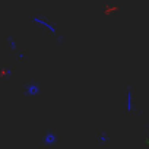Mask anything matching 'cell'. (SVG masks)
<instances>
[{
  "instance_id": "6da1fadb",
  "label": "cell",
  "mask_w": 149,
  "mask_h": 149,
  "mask_svg": "<svg viewBox=\"0 0 149 149\" xmlns=\"http://www.w3.org/2000/svg\"><path fill=\"white\" fill-rule=\"evenodd\" d=\"M34 24H37V25H40L41 28H44V29H47L53 37H56L58 32H57V28L44 16V15H37V16H32V19H31Z\"/></svg>"
},
{
  "instance_id": "7a4b0ae2",
  "label": "cell",
  "mask_w": 149,
  "mask_h": 149,
  "mask_svg": "<svg viewBox=\"0 0 149 149\" xmlns=\"http://www.w3.org/2000/svg\"><path fill=\"white\" fill-rule=\"evenodd\" d=\"M24 94L26 97H37L41 94V85L37 81H29L24 86Z\"/></svg>"
},
{
  "instance_id": "ba28073f",
  "label": "cell",
  "mask_w": 149,
  "mask_h": 149,
  "mask_svg": "<svg viewBox=\"0 0 149 149\" xmlns=\"http://www.w3.org/2000/svg\"><path fill=\"white\" fill-rule=\"evenodd\" d=\"M56 41H57V44H58V45H63V42H64V37L57 34V35H56Z\"/></svg>"
},
{
  "instance_id": "277c9868",
  "label": "cell",
  "mask_w": 149,
  "mask_h": 149,
  "mask_svg": "<svg viewBox=\"0 0 149 149\" xmlns=\"http://www.w3.org/2000/svg\"><path fill=\"white\" fill-rule=\"evenodd\" d=\"M133 105H134V102H133V88L129 85L127 89H126V111L129 114L133 113Z\"/></svg>"
},
{
  "instance_id": "8992f818",
  "label": "cell",
  "mask_w": 149,
  "mask_h": 149,
  "mask_svg": "<svg viewBox=\"0 0 149 149\" xmlns=\"http://www.w3.org/2000/svg\"><path fill=\"white\" fill-rule=\"evenodd\" d=\"M8 44H9V47H10L12 51H16V50H18V44H16V41H15V38H13L12 35L8 37Z\"/></svg>"
},
{
  "instance_id": "5b68a950",
  "label": "cell",
  "mask_w": 149,
  "mask_h": 149,
  "mask_svg": "<svg viewBox=\"0 0 149 149\" xmlns=\"http://www.w3.org/2000/svg\"><path fill=\"white\" fill-rule=\"evenodd\" d=\"M108 140H110L108 133H107V132H101V133H100V136H98V142H100L101 145H105Z\"/></svg>"
},
{
  "instance_id": "52a82bcc",
  "label": "cell",
  "mask_w": 149,
  "mask_h": 149,
  "mask_svg": "<svg viewBox=\"0 0 149 149\" xmlns=\"http://www.w3.org/2000/svg\"><path fill=\"white\" fill-rule=\"evenodd\" d=\"M12 70L9 69H5V70H2V72H0V79H10V76H12Z\"/></svg>"
},
{
  "instance_id": "3957f363",
  "label": "cell",
  "mask_w": 149,
  "mask_h": 149,
  "mask_svg": "<svg viewBox=\"0 0 149 149\" xmlns=\"http://www.w3.org/2000/svg\"><path fill=\"white\" fill-rule=\"evenodd\" d=\"M57 142H58L57 133L53 132V130H47L45 134H44V137H42V145L44 146H54Z\"/></svg>"
},
{
  "instance_id": "9c48e42d",
  "label": "cell",
  "mask_w": 149,
  "mask_h": 149,
  "mask_svg": "<svg viewBox=\"0 0 149 149\" xmlns=\"http://www.w3.org/2000/svg\"><path fill=\"white\" fill-rule=\"evenodd\" d=\"M16 58H18V60H24V58H25V53L16 50Z\"/></svg>"
}]
</instances>
